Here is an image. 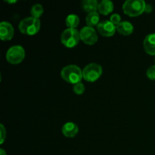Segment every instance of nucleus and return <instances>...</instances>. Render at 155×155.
Masks as SVG:
<instances>
[{
    "mask_svg": "<svg viewBox=\"0 0 155 155\" xmlns=\"http://www.w3.org/2000/svg\"><path fill=\"white\" fill-rule=\"evenodd\" d=\"M62 79L71 84L80 83L83 77V71L75 64H70L62 68L61 71Z\"/></svg>",
    "mask_w": 155,
    "mask_h": 155,
    "instance_id": "obj_1",
    "label": "nucleus"
},
{
    "mask_svg": "<svg viewBox=\"0 0 155 155\" xmlns=\"http://www.w3.org/2000/svg\"><path fill=\"white\" fill-rule=\"evenodd\" d=\"M146 4L144 0H127L123 5V10L130 17L139 16L145 12Z\"/></svg>",
    "mask_w": 155,
    "mask_h": 155,
    "instance_id": "obj_2",
    "label": "nucleus"
},
{
    "mask_svg": "<svg viewBox=\"0 0 155 155\" xmlns=\"http://www.w3.org/2000/svg\"><path fill=\"white\" fill-rule=\"evenodd\" d=\"M18 28L24 34L32 36L39 32L40 29V21L32 16L27 17L20 22Z\"/></svg>",
    "mask_w": 155,
    "mask_h": 155,
    "instance_id": "obj_3",
    "label": "nucleus"
},
{
    "mask_svg": "<svg viewBox=\"0 0 155 155\" xmlns=\"http://www.w3.org/2000/svg\"><path fill=\"white\" fill-rule=\"evenodd\" d=\"M80 40V32L77 29L68 28L62 32L61 41L68 48H73L79 43Z\"/></svg>",
    "mask_w": 155,
    "mask_h": 155,
    "instance_id": "obj_4",
    "label": "nucleus"
},
{
    "mask_svg": "<svg viewBox=\"0 0 155 155\" xmlns=\"http://www.w3.org/2000/svg\"><path fill=\"white\" fill-rule=\"evenodd\" d=\"M102 68L96 63H91L86 65L83 70V77L88 82H95L101 76Z\"/></svg>",
    "mask_w": 155,
    "mask_h": 155,
    "instance_id": "obj_5",
    "label": "nucleus"
},
{
    "mask_svg": "<svg viewBox=\"0 0 155 155\" xmlns=\"http://www.w3.org/2000/svg\"><path fill=\"white\" fill-rule=\"evenodd\" d=\"M25 58V50L21 45H13L10 47L6 53V59L12 64H19Z\"/></svg>",
    "mask_w": 155,
    "mask_h": 155,
    "instance_id": "obj_6",
    "label": "nucleus"
},
{
    "mask_svg": "<svg viewBox=\"0 0 155 155\" xmlns=\"http://www.w3.org/2000/svg\"><path fill=\"white\" fill-rule=\"evenodd\" d=\"M80 39L88 45H93L98 41V35L93 27L88 26L83 27L80 31Z\"/></svg>",
    "mask_w": 155,
    "mask_h": 155,
    "instance_id": "obj_7",
    "label": "nucleus"
},
{
    "mask_svg": "<svg viewBox=\"0 0 155 155\" xmlns=\"http://www.w3.org/2000/svg\"><path fill=\"white\" fill-rule=\"evenodd\" d=\"M97 30L103 36L110 37L115 33L117 27L110 21H103L100 22L97 26Z\"/></svg>",
    "mask_w": 155,
    "mask_h": 155,
    "instance_id": "obj_8",
    "label": "nucleus"
},
{
    "mask_svg": "<svg viewBox=\"0 0 155 155\" xmlns=\"http://www.w3.org/2000/svg\"><path fill=\"white\" fill-rule=\"evenodd\" d=\"M15 30L12 24L7 21H2L0 24V38L2 40H11L13 38Z\"/></svg>",
    "mask_w": 155,
    "mask_h": 155,
    "instance_id": "obj_9",
    "label": "nucleus"
},
{
    "mask_svg": "<svg viewBox=\"0 0 155 155\" xmlns=\"http://www.w3.org/2000/svg\"><path fill=\"white\" fill-rule=\"evenodd\" d=\"M145 51L151 55H155V33L148 34L143 42Z\"/></svg>",
    "mask_w": 155,
    "mask_h": 155,
    "instance_id": "obj_10",
    "label": "nucleus"
},
{
    "mask_svg": "<svg viewBox=\"0 0 155 155\" xmlns=\"http://www.w3.org/2000/svg\"><path fill=\"white\" fill-rule=\"evenodd\" d=\"M79 132V127L73 122L66 123L62 127V133L64 136L68 138H73L77 136Z\"/></svg>",
    "mask_w": 155,
    "mask_h": 155,
    "instance_id": "obj_11",
    "label": "nucleus"
},
{
    "mask_svg": "<svg viewBox=\"0 0 155 155\" xmlns=\"http://www.w3.org/2000/svg\"><path fill=\"white\" fill-rule=\"evenodd\" d=\"M114 10V3L110 0H102L98 4V11L103 15H107Z\"/></svg>",
    "mask_w": 155,
    "mask_h": 155,
    "instance_id": "obj_12",
    "label": "nucleus"
},
{
    "mask_svg": "<svg viewBox=\"0 0 155 155\" xmlns=\"http://www.w3.org/2000/svg\"><path fill=\"white\" fill-rule=\"evenodd\" d=\"M117 30L119 32L120 34L124 36H128L130 35L134 30L133 24L129 21H121L117 26Z\"/></svg>",
    "mask_w": 155,
    "mask_h": 155,
    "instance_id": "obj_13",
    "label": "nucleus"
},
{
    "mask_svg": "<svg viewBox=\"0 0 155 155\" xmlns=\"http://www.w3.org/2000/svg\"><path fill=\"white\" fill-rule=\"evenodd\" d=\"M98 2L97 0H84L82 2V8L88 13L97 12L98 8Z\"/></svg>",
    "mask_w": 155,
    "mask_h": 155,
    "instance_id": "obj_14",
    "label": "nucleus"
},
{
    "mask_svg": "<svg viewBox=\"0 0 155 155\" xmlns=\"http://www.w3.org/2000/svg\"><path fill=\"white\" fill-rule=\"evenodd\" d=\"M99 14L98 12H94V13L88 14L86 18V22L88 27H93L95 26H98L99 24Z\"/></svg>",
    "mask_w": 155,
    "mask_h": 155,
    "instance_id": "obj_15",
    "label": "nucleus"
},
{
    "mask_svg": "<svg viewBox=\"0 0 155 155\" xmlns=\"http://www.w3.org/2000/svg\"><path fill=\"white\" fill-rule=\"evenodd\" d=\"M65 23L68 28L76 29V27L80 24V18L78 15H75V14H71L66 18Z\"/></svg>",
    "mask_w": 155,
    "mask_h": 155,
    "instance_id": "obj_16",
    "label": "nucleus"
},
{
    "mask_svg": "<svg viewBox=\"0 0 155 155\" xmlns=\"http://www.w3.org/2000/svg\"><path fill=\"white\" fill-rule=\"evenodd\" d=\"M44 9L43 7L41 4H35L32 6L31 9H30V14H31L32 17L36 18L39 19L40 18L41 15L43 14Z\"/></svg>",
    "mask_w": 155,
    "mask_h": 155,
    "instance_id": "obj_17",
    "label": "nucleus"
},
{
    "mask_svg": "<svg viewBox=\"0 0 155 155\" xmlns=\"http://www.w3.org/2000/svg\"><path fill=\"white\" fill-rule=\"evenodd\" d=\"M73 90L77 95H81L83 92H85V86L83 83L80 82V83H76L73 86Z\"/></svg>",
    "mask_w": 155,
    "mask_h": 155,
    "instance_id": "obj_18",
    "label": "nucleus"
},
{
    "mask_svg": "<svg viewBox=\"0 0 155 155\" xmlns=\"http://www.w3.org/2000/svg\"><path fill=\"white\" fill-rule=\"evenodd\" d=\"M110 21L115 26H117L121 22V17L119 14H113L110 18Z\"/></svg>",
    "mask_w": 155,
    "mask_h": 155,
    "instance_id": "obj_19",
    "label": "nucleus"
},
{
    "mask_svg": "<svg viewBox=\"0 0 155 155\" xmlns=\"http://www.w3.org/2000/svg\"><path fill=\"white\" fill-rule=\"evenodd\" d=\"M147 77L150 79V80H155V65L149 67L147 70Z\"/></svg>",
    "mask_w": 155,
    "mask_h": 155,
    "instance_id": "obj_20",
    "label": "nucleus"
},
{
    "mask_svg": "<svg viewBox=\"0 0 155 155\" xmlns=\"http://www.w3.org/2000/svg\"><path fill=\"white\" fill-rule=\"evenodd\" d=\"M6 138V130L3 124H0V144L4 142Z\"/></svg>",
    "mask_w": 155,
    "mask_h": 155,
    "instance_id": "obj_21",
    "label": "nucleus"
},
{
    "mask_svg": "<svg viewBox=\"0 0 155 155\" xmlns=\"http://www.w3.org/2000/svg\"><path fill=\"white\" fill-rule=\"evenodd\" d=\"M153 10L152 5L151 4H146V6H145V12L146 13H151Z\"/></svg>",
    "mask_w": 155,
    "mask_h": 155,
    "instance_id": "obj_22",
    "label": "nucleus"
},
{
    "mask_svg": "<svg viewBox=\"0 0 155 155\" xmlns=\"http://www.w3.org/2000/svg\"><path fill=\"white\" fill-rule=\"evenodd\" d=\"M0 155H7L6 154V152L5 151V150L2 149V148L0 149Z\"/></svg>",
    "mask_w": 155,
    "mask_h": 155,
    "instance_id": "obj_23",
    "label": "nucleus"
}]
</instances>
